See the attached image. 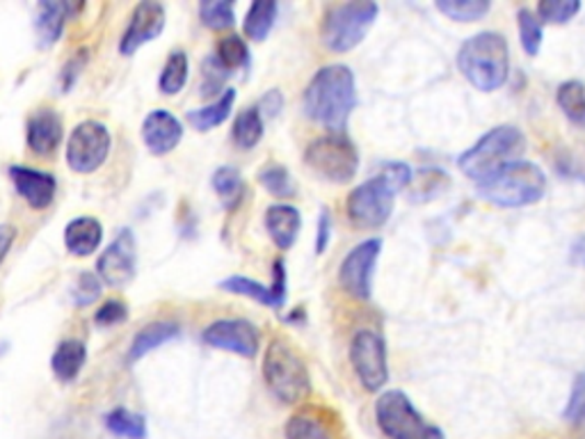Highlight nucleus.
<instances>
[{"label": "nucleus", "mask_w": 585, "mask_h": 439, "mask_svg": "<svg viewBox=\"0 0 585 439\" xmlns=\"http://www.w3.org/2000/svg\"><path fill=\"white\" fill-rule=\"evenodd\" d=\"M62 119L56 111L39 108L25 124V142L37 157H50L62 142Z\"/></svg>", "instance_id": "a211bd4d"}, {"label": "nucleus", "mask_w": 585, "mask_h": 439, "mask_svg": "<svg viewBox=\"0 0 585 439\" xmlns=\"http://www.w3.org/2000/svg\"><path fill=\"white\" fill-rule=\"evenodd\" d=\"M224 79H226V69L215 58H209L207 62H203V73H201V92L203 94L209 96V94L220 92Z\"/></svg>", "instance_id": "37998d69"}, {"label": "nucleus", "mask_w": 585, "mask_h": 439, "mask_svg": "<svg viewBox=\"0 0 585 439\" xmlns=\"http://www.w3.org/2000/svg\"><path fill=\"white\" fill-rule=\"evenodd\" d=\"M329 236H332V220H329V211L323 209L318 218V236H316V254H323L329 245Z\"/></svg>", "instance_id": "49530a36"}, {"label": "nucleus", "mask_w": 585, "mask_h": 439, "mask_svg": "<svg viewBox=\"0 0 585 439\" xmlns=\"http://www.w3.org/2000/svg\"><path fill=\"white\" fill-rule=\"evenodd\" d=\"M565 421L576 430H585V373H578L574 378L572 394L565 407Z\"/></svg>", "instance_id": "58836bf2"}, {"label": "nucleus", "mask_w": 585, "mask_h": 439, "mask_svg": "<svg viewBox=\"0 0 585 439\" xmlns=\"http://www.w3.org/2000/svg\"><path fill=\"white\" fill-rule=\"evenodd\" d=\"M435 8L453 21L471 23L485 16L492 5L488 3V0H437Z\"/></svg>", "instance_id": "72a5a7b5"}, {"label": "nucleus", "mask_w": 585, "mask_h": 439, "mask_svg": "<svg viewBox=\"0 0 585 439\" xmlns=\"http://www.w3.org/2000/svg\"><path fill=\"white\" fill-rule=\"evenodd\" d=\"M302 216L291 204H272L266 211V229L279 250H291L297 241Z\"/></svg>", "instance_id": "6ab92c4d"}, {"label": "nucleus", "mask_w": 585, "mask_h": 439, "mask_svg": "<svg viewBox=\"0 0 585 439\" xmlns=\"http://www.w3.org/2000/svg\"><path fill=\"white\" fill-rule=\"evenodd\" d=\"M215 60L226 69H241L247 65L249 60V50L243 37L238 35H226L218 42V50H215Z\"/></svg>", "instance_id": "e433bc0d"}, {"label": "nucleus", "mask_w": 585, "mask_h": 439, "mask_svg": "<svg viewBox=\"0 0 585 439\" xmlns=\"http://www.w3.org/2000/svg\"><path fill=\"white\" fill-rule=\"evenodd\" d=\"M396 188L379 174L364 181L358 188H352L346 199V213L352 227L358 229H377L387 224L394 211Z\"/></svg>", "instance_id": "1a4fd4ad"}, {"label": "nucleus", "mask_w": 585, "mask_h": 439, "mask_svg": "<svg viewBox=\"0 0 585 439\" xmlns=\"http://www.w3.org/2000/svg\"><path fill=\"white\" fill-rule=\"evenodd\" d=\"M101 287H104V284H101L96 273H81L73 287V302L79 307H90L101 298Z\"/></svg>", "instance_id": "ea45409f"}, {"label": "nucleus", "mask_w": 585, "mask_h": 439, "mask_svg": "<svg viewBox=\"0 0 585 439\" xmlns=\"http://www.w3.org/2000/svg\"><path fill=\"white\" fill-rule=\"evenodd\" d=\"M87 60H90V50H87V48H81L79 54L71 56V58L67 60V65L62 67V73H60V88H62V92H69V90L75 85V81H79L81 71H83L85 65H87Z\"/></svg>", "instance_id": "79ce46f5"}, {"label": "nucleus", "mask_w": 585, "mask_h": 439, "mask_svg": "<svg viewBox=\"0 0 585 439\" xmlns=\"http://www.w3.org/2000/svg\"><path fill=\"white\" fill-rule=\"evenodd\" d=\"M379 8L368 0L362 3H337L325 10L323 23H320V39L323 44L332 50V54H348L358 44L364 42L373 23L377 19Z\"/></svg>", "instance_id": "423d86ee"}, {"label": "nucleus", "mask_w": 585, "mask_h": 439, "mask_svg": "<svg viewBox=\"0 0 585 439\" xmlns=\"http://www.w3.org/2000/svg\"><path fill=\"white\" fill-rule=\"evenodd\" d=\"M113 147L108 128L101 122H83L67 142V165L79 174H92L106 163Z\"/></svg>", "instance_id": "9b49d317"}, {"label": "nucleus", "mask_w": 585, "mask_h": 439, "mask_svg": "<svg viewBox=\"0 0 585 439\" xmlns=\"http://www.w3.org/2000/svg\"><path fill=\"white\" fill-rule=\"evenodd\" d=\"M304 163L332 184H350L360 170V153L343 134H327L307 145Z\"/></svg>", "instance_id": "6e6552de"}, {"label": "nucleus", "mask_w": 585, "mask_h": 439, "mask_svg": "<svg viewBox=\"0 0 585 439\" xmlns=\"http://www.w3.org/2000/svg\"><path fill=\"white\" fill-rule=\"evenodd\" d=\"M375 421L389 439H444V432L398 390H389L377 398Z\"/></svg>", "instance_id": "0eeeda50"}, {"label": "nucleus", "mask_w": 585, "mask_h": 439, "mask_svg": "<svg viewBox=\"0 0 585 439\" xmlns=\"http://www.w3.org/2000/svg\"><path fill=\"white\" fill-rule=\"evenodd\" d=\"M234 103H236V90H224L213 103H209V106L190 111L188 113V124L192 128H197L199 134L213 131V128L224 124L229 119V115H232Z\"/></svg>", "instance_id": "b1692460"}, {"label": "nucleus", "mask_w": 585, "mask_h": 439, "mask_svg": "<svg viewBox=\"0 0 585 439\" xmlns=\"http://www.w3.org/2000/svg\"><path fill=\"white\" fill-rule=\"evenodd\" d=\"M277 12H279V5L272 3V0H257V3H251L243 21L245 37H249L251 42H264L272 31V25L277 21Z\"/></svg>", "instance_id": "a878e982"}, {"label": "nucleus", "mask_w": 585, "mask_h": 439, "mask_svg": "<svg viewBox=\"0 0 585 439\" xmlns=\"http://www.w3.org/2000/svg\"><path fill=\"white\" fill-rule=\"evenodd\" d=\"M184 138V124L169 111H151L142 122V140L154 157H167Z\"/></svg>", "instance_id": "f3484780"}, {"label": "nucleus", "mask_w": 585, "mask_h": 439, "mask_svg": "<svg viewBox=\"0 0 585 439\" xmlns=\"http://www.w3.org/2000/svg\"><path fill=\"white\" fill-rule=\"evenodd\" d=\"M106 428L115 437L124 439H147V419L133 409L117 407L106 417Z\"/></svg>", "instance_id": "7c9ffc66"}, {"label": "nucleus", "mask_w": 585, "mask_h": 439, "mask_svg": "<svg viewBox=\"0 0 585 439\" xmlns=\"http://www.w3.org/2000/svg\"><path fill=\"white\" fill-rule=\"evenodd\" d=\"M85 359H87L85 344L79 339H67L56 348L54 357H50V371H54V376L60 382H73L83 371Z\"/></svg>", "instance_id": "5701e85b"}, {"label": "nucleus", "mask_w": 585, "mask_h": 439, "mask_svg": "<svg viewBox=\"0 0 585 439\" xmlns=\"http://www.w3.org/2000/svg\"><path fill=\"white\" fill-rule=\"evenodd\" d=\"M211 184H213V190L215 195L220 197L222 206L226 211H232L236 209V206L243 201L245 197V184H243V176L236 167H220L213 172V178H211Z\"/></svg>", "instance_id": "cd10ccee"}, {"label": "nucleus", "mask_w": 585, "mask_h": 439, "mask_svg": "<svg viewBox=\"0 0 585 439\" xmlns=\"http://www.w3.org/2000/svg\"><path fill=\"white\" fill-rule=\"evenodd\" d=\"M199 19L211 31L232 28L234 21H236L234 3H229V0H209V3H201Z\"/></svg>", "instance_id": "c9c22d12"}, {"label": "nucleus", "mask_w": 585, "mask_h": 439, "mask_svg": "<svg viewBox=\"0 0 585 439\" xmlns=\"http://www.w3.org/2000/svg\"><path fill=\"white\" fill-rule=\"evenodd\" d=\"M555 101L572 124L585 126V85L581 81H565L558 88Z\"/></svg>", "instance_id": "2f4dec72"}, {"label": "nucleus", "mask_w": 585, "mask_h": 439, "mask_svg": "<svg viewBox=\"0 0 585 439\" xmlns=\"http://www.w3.org/2000/svg\"><path fill=\"white\" fill-rule=\"evenodd\" d=\"M264 380L284 405H302L312 394V376L300 353L286 339H272L264 355Z\"/></svg>", "instance_id": "7ed1b4c3"}, {"label": "nucleus", "mask_w": 585, "mask_h": 439, "mask_svg": "<svg viewBox=\"0 0 585 439\" xmlns=\"http://www.w3.org/2000/svg\"><path fill=\"white\" fill-rule=\"evenodd\" d=\"M201 342L211 348L234 353L245 359H254L261 350V339H259L257 327L243 319H222V321L211 323L207 330H203Z\"/></svg>", "instance_id": "4468645a"}, {"label": "nucleus", "mask_w": 585, "mask_h": 439, "mask_svg": "<svg viewBox=\"0 0 585 439\" xmlns=\"http://www.w3.org/2000/svg\"><path fill=\"white\" fill-rule=\"evenodd\" d=\"M286 439H337V435L314 409H304L289 419Z\"/></svg>", "instance_id": "bb28decb"}, {"label": "nucleus", "mask_w": 585, "mask_h": 439, "mask_svg": "<svg viewBox=\"0 0 585 439\" xmlns=\"http://www.w3.org/2000/svg\"><path fill=\"white\" fill-rule=\"evenodd\" d=\"M358 103L354 73L346 65H327L314 73L304 90V113L332 134H343Z\"/></svg>", "instance_id": "f257e3e1"}, {"label": "nucleus", "mask_w": 585, "mask_h": 439, "mask_svg": "<svg viewBox=\"0 0 585 439\" xmlns=\"http://www.w3.org/2000/svg\"><path fill=\"white\" fill-rule=\"evenodd\" d=\"M383 252V239H368L354 245L339 268L341 289L354 300H371L373 293V270L377 256Z\"/></svg>", "instance_id": "f8f14e48"}, {"label": "nucleus", "mask_w": 585, "mask_h": 439, "mask_svg": "<svg viewBox=\"0 0 585 439\" xmlns=\"http://www.w3.org/2000/svg\"><path fill=\"white\" fill-rule=\"evenodd\" d=\"M165 8L154 0H142L131 12L129 25L119 39V54L121 56H133L136 50H140L144 44L154 42L163 28H165Z\"/></svg>", "instance_id": "2eb2a0df"}, {"label": "nucleus", "mask_w": 585, "mask_h": 439, "mask_svg": "<svg viewBox=\"0 0 585 439\" xmlns=\"http://www.w3.org/2000/svg\"><path fill=\"white\" fill-rule=\"evenodd\" d=\"M526 138L517 126H496L490 134L482 136L471 149H467L457 165L473 178L476 184H485L505 165L519 161Z\"/></svg>", "instance_id": "20e7f679"}, {"label": "nucleus", "mask_w": 585, "mask_h": 439, "mask_svg": "<svg viewBox=\"0 0 585 439\" xmlns=\"http://www.w3.org/2000/svg\"><path fill=\"white\" fill-rule=\"evenodd\" d=\"M259 184L279 199H291L295 195V181L291 172L279 165V163H268L259 170Z\"/></svg>", "instance_id": "473e14b6"}, {"label": "nucleus", "mask_w": 585, "mask_h": 439, "mask_svg": "<svg viewBox=\"0 0 585 439\" xmlns=\"http://www.w3.org/2000/svg\"><path fill=\"white\" fill-rule=\"evenodd\" d=\"M517 28L524 50L530 58H536L542 48V21L538 19L536 12L524 8L517 12Z\"/></svg>", "instance_id": "f704fd0d"}, {"label": "nucleus", "mask_w": 585, "mask_h": 439, "mask_svg": "<svg viewBox=\"0 0 585 439\" xmlns=\"http://www.w3.org/2000/svg\"><path fill=\"white\" fill-rule=\"evenodd\" d=\"M188 73H190V62H188L186 50H172L163 71H161L159 90L167 96L179 94L188 83Z\"/></svg>", "instance_id": "c85d7f7f"}, {"label": "nucleus", "mask_w": 585, "mask_h": 439, "mask_svg": "<svg viewBox=\"0 0 585 439\" xmlns=\"http://www.w3.org/2000/svg\"><path fill=\"white\" fill-rule=\"evenodd\" d=\"M350 365L364 390L375 394L389 382L387 344L375 330H358L350 342Z\"/></svg>", "instance_id": "9d476101"}, {"label": "nucleus", "mask_w": 585, "mask_h": 439, "mask_svg": "<svg viewBox=\"0 0 585 439\" xmlns=\"http://www.w3.org/2000/svg\"><path fill=\"white\" fill-rule=\"evenodd\" d=\"M138 268V250L131 229H121L115 241L96 262V277L110 289H121L133 281Z\"/></svg>", "instance_id": "ddd939ff"}, {"label": "nucleus", "mask_w": 585, "mask_h": 439, "mask_svg": "<svg viewBox=\"0 0 585 439\" xmlns=\"http://www.w3.org/2000/svg\"><path fill=\"white\" fill-rule=\"evenodd\" d=\"M232 138L241 149H254L264 138V117L259 108H245L232 128Z\"/></svg>", "instance_id": "c756f323"}, {"label": "nucleus", "mask_w": 585, "mask_h": 439, "mask_svg": "<svg viewBox=\"0 0 585 439\" xmlns=\"http://www.w3.org/2000/svg\"><path fill=\"white\" fill-rule=\"evenodd\" d=\"M457 67L476 90L494 92L507 81L511 48L501 33H478L457 50Z\"/></svg>", "instance_id": "f03ea898"}, {"label": "nucleus", "mask_w": 585, "mask_h": 439, "mask_svg": "<svg viewBox=\"0 0 585 439\" xmlns=\"http://www.w3.org/2000/svg\"><path fill=\"white\" fill-rule=\"evenodd\" d=\"M14 241H16V229L12 224H0V264L5 262Z\"/></svg>", "instance_id": "de8ad7c7"}, {"label": "nucleus", "mask_w": 585, "mask_h": 439, "mask_svg": "<svg viewBox=\"0 0 585 439\" xmlns=\"http://www.w3.org/2000/svg\"><path fill=\"white\" fill-rule=\"evenodd\" d=\"M220 289L222 291H229L234 296H245V298H251L254 302L259 304H266V307H282L284 300L279 298L272 287H264L261 281L257 279H249L245 275H232L220 281Z\"/></svg>", "instance_id": "393cba45"}, {"label": "nucleus", "mask_w": 585, "mask_h": 439, "mask_svg": "<svg viewBox=\"0 0 585 439\" xmlns=\"http://www.w3.org/2000/svg\"><path fill=\"white\" fill-rule=\"evenodd\" d=\"M73 12V5L69 3H54V0H44L37 5V19H35V31H37V42L42 48L54 46L62 31L69 14Z\"/></svg>", "instance_id": "412c9836"}, {"label": "nucleus", "mask_w": 585, "mask_h": 439, "mask_svg": "<svg viewBox=\"0 0 585 439\" xmlns=\"http://www.w3.org/2000/svg\"><path fill=\"white\" fill-rule=\"evenodd\" d=\"M581 12L578 0H542L538 5V19L545 23H570Z\"/></svg>", "instance_id": "4c0bfd02"}, {"label": "nucleus", "mask_w": 585, "mask_h": 439, "mask_svg": "<svg viewBox=\"0 0 585 439\" xmlns=\"http://www.w3.org/2000/svg\"><path fill=\"white\" fill-rule=\"evenodd\" d=\"M383 176L389 181V184L398 190H402L407 184L412 181V170L407 167L405 163H389L385 170H383Z\"/></svg>", "instance_id": "c03bdc74"}, {"label": "nucleus", "mask_w": 585, "mask_h": 439, "mask_svg": "<svg viewBox=\"0 0 585 439\" xmlns=\"http://www.w3.org/2000/svg\"><path fill=\"white\" fill-rule=\"evenodd\" d=\"M179 334H182V327L172 323V321H156V323H149L144 325L138 334H136V339L129 348V361L133 365V361L142 359L144 355H149L151 350H156L174 339H179Z\"/></svg>", "instance_id": "4be33fe9"}, {"label": "nucleus", "mask_w": 585, "mask_h": 439, "mask_svg": "<svg viewBox=\"0 0 585 439\" xmlns=\"http://www.w3.org/2000/svg\"><path fill=\"white\" fill-rule=\"evenodd\" d=\"M101 241H104V227L92 216H81L65 227V247L73 256H92Z\"/></svg>", "instance_id": "aec40b11"}, {"label": "nucleus", "mask_w": 585, "mask_h": 439, "mask_svg": "<svg viewBox=\"0 0 585 439\" xmlns=\"http://www.w3.org/2000/svg\"><path fill=\"white\" fill-rule=\"evenodd\" d=\"M478 193L503 209H522L545 197L547 193V174L540 165L530 161H515L505 165L485 184L478 186Z\"/></svg>", "instance_id": "39448f33"}, {"label": "nucleus", "mask_w": 585, "mask_h": 439, "mask_svg": "<svg viewBox=\"0 0 585 439\" xmlns=\"http://www.w3.org/2000/svg\"><path fill=\"white\" fill-rule=\"evenodd\" d=\"M126 319H129V307H126L121 300H108L94 314V323L98 327H115V325H121Z\"/></svg>", "instance_id": "a19ab883"}, {"label": "nucleus", "mask_w": 585, "mask_h": 439, "mask_svg": "<svg viewBox=\"0 0 585 439\" xmlns=\"http://www.w3.org/2000/svg\"><path fill=\"white\" fill-rule=\"evenodd\" d=\"M8 174H10L14 190L23 197V201L28 204L31 209L44 211L50 204H54L56 193H58V181L54 174L25 167V165H12Z\"/></svg>", "instance_id": "dca6fc26"}, {"label": "nucleus", "mask_w": 585, "mask_h": 439, "mask_svg": "<svg viewBox=\"0 0 585 439\" xmlns=\"http://www.w3.org/2000/svg\"><path fill=\"white\" fill-rule=\"evenodd\" d=\"M282 106H284V96H282V92H279V90H270V92L261 99L259 113H261V117H264V115H266V117H277L279 111H282Z\"/></svg>", "instance_id": "a18cd8bd"}]
</instances>
